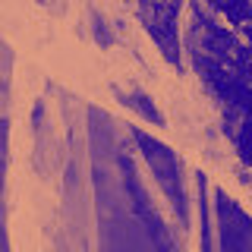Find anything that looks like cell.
Wrapping results in <instances>:
<instances>
[{
  "label": "cell",
  "instance_id": "6da1fadb",
  "mask_svg": "<svg viewBox=\"0 0 252 252\" xmlns=\"http://www.w3.org/2000/svg\"><path fill=\"white\" fill-rule=\"evenodd\" d=\"M136 139L142 142V148H145V158L152 161V167H155V173H158V183H161V189L173 199V205H183L186 195H183V180H180V161L161 145V142L142 136V132H136Z\"/></svg>",
  "mask_w": 252,
  "mask_h": 252
},
{
  "label": "cell",
  "instance_id": "277c9868",
  "mask_svg": "<svg viewBox=\"0 0 252 252\" xmlns=\"http://www.w3.org/2000/svg\"><path fill=\"white\" fill-rule=\"evenodd\" d=\"M145 101H148V98H145V94H136V98H126V101H123V104H129V107H136V110H139V114H142V117H145V120H155L158 126H161V123H164V120H161V114H158V110H155V104H145Z\"/></svg>",
  "mask_w": 252,
  "mask_h": 252
},
{
  "label": "cell",
  "instance_id": "7a4b0ae2",
  "mask_svg": "<svg viewBox=\"0 0 252 252\" xmlns=\"http://www.w3.org/2000/svg\"><path fill=\"white\" fill-rule=\"evenodd\" d=\"M218 218H220V230L230 227V233H224V246H252V220L224 192H218Z\"/></svg>",
  "mask_w": 252,
  "mask_h": 252
},
{
  "label": "cell",
  "instance_id": "3957f363",
  "mask_svg": "<svg viewBox=\"0 0 252 252\" xmlns=\"http://www.w3.org/2000/svg\"><path fill=\"white\" fill-rule=\"evenodd\" d=\"M233 139H236V148H240V158L252 164V120L243 123L240 129L233 132Z\"/></svg>",
  "mask_w": 252,
  "mask_h": 252
}]
</instances>
